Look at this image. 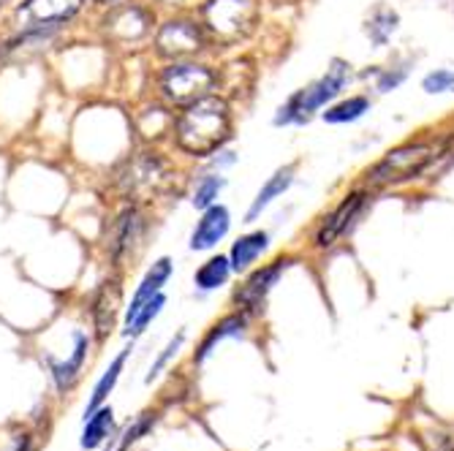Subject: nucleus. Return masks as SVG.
<instances>
[{"instance_id": "23", "label": "nucleus", "mask_w": 454, "mask_h": 451, "mask_svg": "<svg viewBox=\"0 0 454 451\" xmlns=\"http://www.w3.org/2000/svg\"><path fill=\"white\" fill-rule=\"evenodd\" d=\"M85 430H82V438H79V446L85 451H93V448H101L109 438H112V430H114V411L109 405H101L96 408L93 414H85Z\"/></svg>"}, {"instance_id": "5", "label": "nucleus", "mask_w": 454, "mask_h": 451, "mask_svg": "<svg viewBox=\"0 0 454 451\" xmlns=\"http://www.w3.org/2000/svg\"><path fill=\"white\" fill-rule=\"evenodd\" d=\"M96 14V30L101 35V44L117 52L150 47V38L160 19L150 0H122V4H114Z\"/></svg>"}, {"instance_id": "28", "label": "nucleus", "mask_w": 454, "mask_h": 451, "mask_svg": "<svg viewBox=\"0 0 454 451\" xmlns=\"http://www.w3.org/2000/svg\"><path fill=\"white\" fill-rule=\"evenodd\" d=\"M153 424H155V416H153V414H142L134 424L126 427V432H122V435L117 438V443H114L109 451H129L139 438H145V435L153 430Z\"/></svg>"}, {"instance_id": "25", "label": "nucleus", "mask_w": 454, "mask_h": 451, "mask_svg": "<svg viewBox=\"0 0 454 451\" xmlns=\"http://www.w3.org/2000/svg\"><path fill=\"white\" fill-rule=\"evenodd\" d=\"M223 188H226V177L221 172H213L210 169V172L199 175L196 183H193V191H191V207L199 210V213L213 207V204H218Z\"/></svg>"}, {"instance_id": "6", "label": "nucleus", "mask_w": 454, "mask_h": 451, "mask_svg": "<svg viewBox=\"0 0 454 451\" xmlns=\"http://www.w3.org/2000/svg\"><path fill=\"white\" fill-rule=\"evenodd\" d=\"M196 17L207 30L213 47H237L262 25V4L259 0H201Z\"/></svg>"}, {"instance_id": "8", "label": "nucleus", "mask_w": 454, "mask_h": 451, "mask_svg": "<svg viewBox=\"0 0 454 451\" xmlns=\"http://www.w3.org/2000/svg\"><path fill=\"white\" fill-rule=\"evenodd\" d=\"M150 234V215L147 207L131 201H117V210L112 213L104 234V251L109 269L114 272H126L137 256L145 251Z\"/></svg>"}, {"instance_id": "10", "label": "nucleus", "mask_w": 454, "mask_h": 451, "mask_svg": "<svg viewBox=\"0 0 454 451\" xmlns=\"http://www.w3.org/2000/svg\"><path fill=\"white\" fill-rule=\"evenodd\" d=\"M435 158V144L433 142H411L403 147L389 150L373 169H370V185H397L419 177L430 160Z\"/></svg>"}, {"instance_id": "19", "label": "nucleus", "mask_w": 454, "mask_h": 451, "mask_svg": "<svg viewBox=\"0 0 454 451\" xmlns=\"http://www.w3.org/2000/svg\"><path fill=\"white\" fill-rule=\"evenodd\" d=\"M172 275H175V261H172V256H160V259H155V261L145 269L139 285L134 289V297H131V302H129V307H126V315L134 313L142 302H147V299H153L155 294H160V292H163V285H167V283L172 280Z\"/></svg>"}, {"instance_id": "32", "label": "nucleus", "mask_w": 454, "mask_h": 451, "mask_svg": "<svg viewBox=\"0 0 454 451\" xmlns=\"http://www.w3.org/2000/svg\"><path fill=\"white\" fill-rule=\"evenodd\" d=\"M6 58H9V50H6V41L0 38V71H4V66H6Z\"/></svg>"}, {"instance_id": "18", "label": "nucleus", "mask_w": 454, "mask_h": 451, "mask_svg": "<svg viewBox=\"0 0 454 451\" xmlns=\"http://www.w3.org/2000/svg\"><path fill=\"white\" fill-rule=\"evenodd\" d=\"M270 251V234L256 229V231H247V234H239L231 248H229V261H231V269L239 275V272H251V267Z\"/></svg>"}, {"instance_id": "13", "label": "nucleus", "mask_w": 454, "mask_h": 451, "mask_svg": "<svg viewBox=\"0 0 454 451\" xmlns=\"http://www.w3.org/2000/svg\"><path fill=\"white\" fill-rule=\"evenodd\" d=\"M288 261H292V259L280 256V259H275V261H270V264H264V267H259L254 272H247V277L239 283V289L234 292L237 310H242V313L259 310L264 305V299L270 297V292L275 289V283L280 280V275L286 272Z\"/></svg>"}, {"instance_id": "12", "label": "nucleus", "mask_w": 454, "mask_h": 451, "mask_svg": "<svg viewBox=\"0 0 454 451\" xmlns=\"http://www.w3.org/2000/svg\"><path fill=\"white\" fill-rule=\"evenodd\" d=\"M131 131L142 144H169L172 126H175V109L167 106L160 98H145L131 109Z\"/></svg>"}, {"instance_id": "9", "label": "nucleus", "mask_w": 454, "mask_h": 451, "mask_svg": "<svg viewBox=\"0 0 454 451\" xmlns=\"http://www.w3.org/2000/svg\"><path fill=\"white\" fill-rule=\"evenodd\" d=\"M351 76V66L340 58H335L333 63H329L326 74L318 76L316 82H310V85H305L302 90H297L292 98H288L278 112H275V126H302V122H308L318 109H324L329 101H333L343 88L346 82Z\"/></svg>"}, {"instance_id": "14", "label": "nucleus", "mask_w": 454, "mask_h": 451, "mask_svg": "<svg viewBox=\"0 0 454 451\" xmlns=\"http://www.w3.org/2000/svg\"><path fill=\"white\" fill-rule=\"evenodd\" d=\"M229 231H231V210L218 201V204H213V207L199 213V221H196L191 239H188V248L193 253L215 251L218 245L229 237Z\"/></svg>"}, {"instance_id": "22", "label": "nucleus", "mask_w": 454, "mask_h": 451, "mask_svg": "<svg viewBox=\"0 0 454 451\" xmlns=\"http://www.w3.org/2000/svg\"><path fill=\"white\" fill-rule=\"evenodd\" d=\"M167 307V294H155L153 299L142 302L134 313H129L126 318H122V338L126 340H139L147 330H150V323L160 315V310Z\"/></svg>"}, {"instance_id": "15", "label": "nucleus", "mask_w": 454, "mask_h": 451, "mask_svg": "<svg viewBox=\"0 0 454 451\" xmlns=\"http://www.w3.org/2000/svg\"><path fill=\"white\" fill-rule=\"evenodd\" d=\"M71 340H74V346H71V354H68L66 359L47 356V362H50V376H52L55 389H58L60 394L71 392L74 384L82 378V370H85V362H88L90 346H93L90 335H88V332H82V330H74Z\"/></svg>"}, {"instance_id": "24", "label": "nucleus", "mask_w": 454, "mask_h": 451, "mask_svg": "<svg viewBox=\"0 0 454 451\" xmlns=\"http://www.w3.org/2000/svg\"><path fill=\"white\" fill-rule=\"evenodd\" d=\"M131 348H134V343L126 346V348H122V351L109 362V367L101 373V378H98L96 386H93V394H90V402H88V411H85V414H93L96 408L106 405V400H109V394L114 392V386H117L122 370H126V362H129V356H131Z\"/></svg>"}, {"instance_id": "30", "label": "nucleus", "mask_w": 454, "mask_h": 451, "mask_svg": "<svg viewBox=\"0 0 454 451\" xmlns=\"http://www.w3.org/2000/svg\"><path fill=\"white\" fill-rule=\"evenodd\" d=\"M158 14H175V12H196L201 0H150Z\"/></svg>"}, {"instance_id": "7", "label": "nucleus", "mask_w": 454, "mask_h": 451, "mask_svg": "<svg viewBox=\"0 0 454 451\" xmlns=\"http://www.w3.org/2000/svg\"><path fill=\"white\" fill-rule=\"evenodd\" d=\"M210 50H213L210 35L199 22L196 12L160 14L155 33L150 38V55L155 58V63L207 58Z\"/></svg>"}, {"instance_id": "11", "label": "nucleus", "mask_w": 454, "mask_h": 451, "mask_svg": "<svg viewBox=\"0 0 454 451\" xmlns=\"http://www.w3.org/2000/svg\"><path fill=\"white\" fill-rule=\"evenodd\" d=\"M122 315V272L109 269V275L96 285L90 299V323L96 343H106L117 330Z\"/></svg>"}, {"instance_id": "1", "label": "nucleus", "mask_w": 454, "mask_h": 451, "mask_svg": "<svg viewBox=\"0 0 454 451\" xmlns=\"http://www.w3.org/2000/svg\"><path fill=\"white\" fill-rule=\"evenodd\" d=\"M234 139V109L223 93H207L175 112L169 147L191 160H207Z\"/></svg>"}, {"instance_id": "27", "label": "nucleus", "mask_w": 454, "mask_h": 451, "mask_svg": "<svg viewBox=\"0 0 454 451\" xmlns=\"http://www.w3.org/2000/svg\"><path fill=\"white\" fill-rule=\"evenodd\" d=\"M185 346V332H177L167 346L160 348V354L155 356V362H153V367H150V373H147V384H153L167 367L177 359V354H180V348Z\"/></svg>"}, {"instance_id": "29", "label": "nucleus", "mask_w": 454, "mask_h": 451, "mask_svg": "<svg viewBox=\"0 0 454 451\" xmlns=\"http://www.w3.org/2000/svg\"><path fill=\"white\" fill-rule=\"evenodd\" d=\"M422 88H425V93H443V90H451V88H454V66H451V68H438V71H433L430 76H425Z\"/></svg>"}, {"instance_id": "3", "label": "nucleus", "mask_w": 454, "mask_h": 451, "mask_svg": "<svg viewBox=\"0 0 454 451\" xmlns=\"http://www.w3.org/2000/svg\"><path fill=\"white\" fill-rule=\"evenodd\" d=\"M90 9V0H17L9 12L12 35L4 38L14 52L27 41H50Z\"/></svg>"}, {"instance_id": "4", "label": "nucleus", "mask_w": 454, "mask_h": 451, "mask_svg": "<svg viewBox=\"0 0 454 451\" xmlns=\"http://www.w3.org/2000/svg\"><path fill=\"white\" fill-rule=\"evenodd\" d=\"M218 90V68L204 58L158 63L153 71V96L175 112Z\"/></svg>"}, {"instance_id": "20", "label": "nucleus", "mask_w": 454, "mask_h": 451, "mask_svg": "<svg viewBox=\"0 0 454 451\" xmlns=\"http://www.w3.org/2000/svg\"><path fill=\"white\" fill-rule=\"evenodd\" d=\"M234 269H231V261L226 253H213L204 259L196 272H193V285H196V292L201 294H213L218 289H223V285L231 280Z\"/></svg>"}, {"instance_id": "16", "label": "nucleus", "mask_w": 454, "mask_h": 451, "mask_svg": "<svg viewBox=\"0 0 454 451\" xmlns=\"http://www.w3.org/2000/svg\"><path fill=\"white\" fill-rule=\"evenodd\" d=\"M294 175H297V163H286V167L275 169V175L259 188L256 198L251 201V207L245 210V223H256V221L264 215V210L270 207V204H272L275 198H280L288 188H292Z\"/></svg>"}, {"instance_id": "17", "label": "nucleus", "mask_w": 454, "mask_h": 451, "mask_svg": "<svg viewBox=\"0 0 454 451\" xmlns=\"http://www.w3.org/2000/svg\"><path fill=\"white\" fill-rule=\"evenodd\" d=\"M245 323H247V313H242V310L229 313V315H223L218 323H213L210 330H207V335H204V338H201V343L196 346L193 364H204V362H207L223 340H229V338H239V335H242V330H245Z\"/></svg>"}, {"instance_id": "2", "label": "nucleus", "mask_w": 454, "mask_h": 451, "mask_svg": "<svg viewBox=\"0 0 454 451\" xmlns=\"http://www.w3.org/2000/svg\"><path fill=\"white\" fill-rule=\"evenodd\" d=\"M175 158L155 144H139L122 155L109 172V193L114 201H131L150 207L153 201L175 193Z\"/></svg>"}, {"instance_id": "21", "label": "nucleus", "mask_w": 454, "mask_h": 451, "mask_svg": "<svg viewBox=\"0 0 454 451\" xmlns=\"http://www.w3.org/2000/svg\"><path fill=\"white\" fill-rule=\"evenodd\" d=\"M359 204H362V193H351V196H346L338 204L333 213L324 218V223H321V229L316 234V245H318V248H326V245H333L346 231V226L351 223V218L359 210Z\"/></svg>"}, {"instance_id": "33", "label": "nucleus", "mask_w": 454, "mask_h": 451, "mask_svg": "<svg viewBox=\"0 0 454 451\" xmlns=\"http://www.w3.org/2000/svg\"><path fill=\"white\" fill-rule=\"evenodd\" d=\"M12 451H30V438H22V440H17Z\"/></svg>"}, {"instance_id": "31", "label": "nucleus", "mask_w": 454, "mask_h": 451, "mask_svg": "<svg viewBox=\"0 0 454 451\" xmlns=\"http://www.w3.org/2000/svg\"><path fill=\"white\" fill-rule=\"evenodd\" d=\"M114 4H122V0H90V9L104 12V9H109V6H114Z\"/></svg>"}, {"instance_id": "26", "label": "nucleus", "mask_w": 454, "mask_h": 451, "mask_svg": "<svg viewBox=\"0 0 454 451\" xmlns=\"http://www.w3.org/2000/svg\"><path fill=\"white\" fill-rule=\"evenodd\" d=\"M367 109H370V101H367L364 96H354V98H346V101H340V104H335V106H329V109L324 112V120H326V122H333V126H338V122H354V120H359Z\"/></svg>"}]
</instances>
